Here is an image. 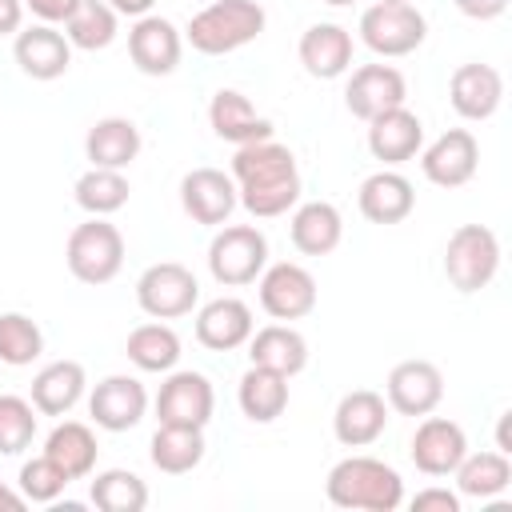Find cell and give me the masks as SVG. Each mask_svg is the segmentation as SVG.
I'll use <instances>...</instances> for the list:
<instances>
[{
    "label": "cell",
    "instance_id": "9a60e30c",
    "mask_svg": "<svg viewBox=\"0 0 512 512\" xmlns=\"http://www.w3.org/2000/svg\"><path fill=\"white\" fill-rule=\"evenodd\" d=\"M388 428V400L372 388H352L340 396L332 412V432L344 448H368Z\"/></svg>",
    "mask_w": 512,
    "mask_h": 512
},
{
    "label": "cell",
    "instance_id": "d6986e66",
    "mask_svg": "<svg viewBox=\"0 0 512 512\" xmlns=\"http://www.w3.org/2000/svg\"><path fill=\"white\" fill-rule=\"evenodd\" d=\"M448 100H452L456 116L488 120V116H496V108L504 100V76L492 64H460L448 80Z\"/></svg>",
    "mask_w": 512,
    "mask_h": 512
},
{
    "label": "cell",
    "instance_id": "681fc988",
    "mask_svg": "<svg viewBox=\"0 0 512 512\" xmlns=\"http://www.w3.org/2000/svg\"><path fill=\"white\" fill-rule=\"evenodd\" d=\"M388 4H412V0H388Z\"/></svg>",
    "mask_w": 512,
    "mask_h": 512
},
{
    "label": "cell",
    "instance_id": "8fae6325",
    "mask_svg": "<svg viewBox=\"0 0 512 512\" xmlns=\"http://www.w3.org/2000/svg\"><path fill=\"white\" fill-rule=\"evenodd\" d=\"M216 412V392L200 372H172L156 392V420L160 424H192L204 428Z\"/></svg>",
    "mask_w": 512,
    "mask_h": 512
},
{
    "label": "cell",
    "instance_id": "ab89813d",
    "mask_svg": "<svg viewBox=\"0 0 512 512\" xmlns=\"http://www.w3.org/2000/svg\"><path fill=\"white\" fill-rule=\"evenodd\" d=\"M36 436V408L24 396H0V456H20Z\"/></svg>",
    "mask_w": 512,
    "mask_h": 512
},
{
    "label": "cell",
    "instance_id": "4316f807",
    "mask_svg": "<svg viewBox=\"0 0 512 512\" xmlns=\"http://www.w3.org/2000/svg\"><path fill=\"white\" fill-rule=\"evenodd\" d=\"M84 152L92 160V168H116L124 172L136 156H140V128L124 116H104L88 128L84 136Z\"/></svg>",
    "mask_w": 512,
    "mask_h": 512
},
{
    "label": "cell",
    "instance_id": "ac0fdd59",
    "mask_svg": "<svg viewBox=\"0 0 512 512\" xmlns=\"http://www.w3.org/2000/svg\"><path fill=\"white\" fill-rule=\"evenodd\" d=\"M12 56H16L20 72L32 80H60L72 64V44L52 24H32V28L16 32Z\"/></svg>",
    "mask_w": 512,
    "mask_h": 512
},
{
    "label": "cell",
    "instance_id": "5bb4252c",
    "mask_svg": "<svg viewBox=\"0 0 512 512\" xmlns=\"http://www.w3.org/2000/svg\"><path fill=\"white\" fill-rule=\"evenodd\" d=\"M88 412L96 420V428L104 432H128L144 420L148 412V392L136 376H104L92 396H88Z\"/></svg>",
    "mask_w": 512,
    "mask_h": 512
},
{
    "label": "cell",
    "instance_id": "bcb514c9",
    "mask_svg": "<svg viewBox=\"0 0 512 512\" xmlns=\"http://www.w3.org/2000/svg\"><path fill=\"white\" fill-rule=\"evenodd\" d=\"M104 4H108L116 16H136V20H140V16H148V12H152V4H156V0H104Z\"/></svg>",
    "mask_w": 512,
    "mask_h": 512
},
{
    "label": "cell",
    "instance_id": "7c38bea8",
    "mask_svg": "<svg viewBox=\"0 0 512 512\" xmlns=\"http://www.w3.org/2000/svg\"><path fill=\"white\" fill-rule=\"evenodd\" d=\"M404 96H408V80H404V72L392 68V64H364V68L352 72V80H348V88H344L348 112H352L356 120H364V124H368L372 116L388 112V108H400Z\"/></svg>",
    "mask_w": 512,
    "mask_h": 512
},
{
    "label": "cell",
    "instance_id": "9c48e42d",
    "mask_svg": "<svg viewBox=\"0 0 512 512\" xmlns=\"http://www.w3.org/2000/svg\"><path fill=\"white\" fill-rule=\"evenodd\" d=\"M476 168H480V144L468 128L440 132L420 156V172L436 188H460L476 176Z\"/></svg>",
    "mask_w": 512,
    "mask_h": 512
},
{
    "label": "cell",
    "instance_id": "30bf717a",
    "mask_svg": "<svg viewBox=\"0 0 512 512\" xmlns=\"http://www.w3.org/2000/svg\"><path fill=\"white\" fill-rule=\"evenodd\" d=\"M240 196H236V180L232 172H220V168H192L184 180H180V208L196 220V224H228V216L236 212Z\"/></svg>",
    "mask_w": 512,
    "mask_h": 512
},
{
    "label": "cell",
    "instance_id": "d590c367",
    "mask_svg": "<svg viewBox=\"0 0 512 512\" xmlns=\"http://www.w3.org/2000/svg\"><path fill=\"white\" fill-rule=\"evenodd\" d=\"M88 500L100 512H144L148 508V484L128 468H108L92 480Z\"/></svg>",
    "mask_w": 512,
    "mask_h": 512
},
{
    "label": "cell",
    "instance_id": "e0dca14e",
    "mask_svg": "<svg viewBox=\"0 0 512 512\" xmlns=\"http://www.w3.org/2000/svg\"><path fill=\"white\" fill-rule=\"evenodd\" d=\"M464 452H468L464 428L444 416H428L412 436V464L424 476H452L456 464L464 460Z\"/></svg>",
    "mask_w": 512,
    "mask_h": 512
},
{
    "label": "cell",
    "instance_id": "d4e9b609",
    "mask_svg": "<svg viewBox=\"0 0 512 512\" xmlns=\"http://www.w3.org/2000/svg\"><path fill=\"white\" fill-rule=\"evenodd\" d=\"M84 364L76 360H52L32 376V408L40 416H68L84 396Z\"/></svg>",
    "mask_w": 512,
    "mask_h": 512
},
{
    "label": "cell",
    "instance_id": "7bdbcfd3",
    "mask_svg": "<svg viewBox=\"0 0 512 512\" xmlns=\"http://www.w3.org/2000/svg\"><path fill=\"white\" fill-rule=\"evenodd\" d=\"M44 24H64L68 20V12L76 8V0H24Z\"/></svg>",
    "mask_w": 512,
    "mask_h": 512
},
{
    "label": "cell",
    "instance_id": "f1b7e54d",
    "mask_svg": "<svg viewBox=\"0 0 512 512\" xmlns=\"http://www.w3.org/2000/svg\"><path fill=\"white\" fill-rule=\"evenodd\" d=\"M96 436H92V428L88 424H80V420H64V424H56L52 432H48V440H44V456L68 476V480H84V476H92V468H96Z\"/></svg>",
    "mask_w": 512,
    "mask_h": 512
},
{
    "label": "cell",
    "instance_id": "b9f144b4",
    "mask_svg": "<svg viewBox=\"0 0 512 512\" xmlns=\"http://www.w3.org/2000/svg\"><path fill=\"white\" fill-rule=\"evenodd\" d=\"M412 512H460V496L448 488H424L412 496Z\"/></svg>",
    "mask_w": 512,
    "mask_h": 512
},
{
    "label": "cell",
    "instance_id": "8d00e7d4",
    "mask_svg": "<svg viewBox=\"0 0 512 512\" xmlns=\"http://www.w3.org/2000/svg\"><path fill=\"white\" fill-rule=\"evenodd\" d=\"M128 180L124 172L116 168H88L80 180H76V204L88 212V216H112L128 204Z\"/></svg>",
    "mask_w": 512,
    "mask_h": 512
},
{
    "label": "cell",
    "instance_id": "277c9868",
    "mask_svg": "<svg viewBox=\"0 0 512 512\" xmlns=\"http://www.w3.org/2000/svg\"><path fill=\"white\" fill-rule=\"evenodd\" d=\"M268 268V240L252 224H224L208 244V272L224 288H244Z\"/></svg>",
    "mask_w": 512,
    "mask_h": 512
},
{
    "label": "cell",
    "instance_id": "7402d4cb",
    "mask_svg": "<svg viewBox=\"0 0 512 512\" xmlns=\"http://www.w3.org/2000/svg\"><path fill=\"white\" fill-rule=\"evenodd\" d=\"M424 144V124L416 112H408L404 104L400 108H388L380 116L368 120V152L384 164H404L420 152Z\"/></svg>",
    "mask_w": 512,
    "mask_h": 512
},
{
    "label": "cell",
    "instance_id": "4dcf8cb0",
    "mask_svg": "<svg viewBox=\"0 0 512 512\" xmlns=\"http://www.w3.org/2000/svg\"><path fill=\"white\" fill-rule=\"evenodd\" d=\"M152 464L168 476H184L204 460V428L192 424H160L152 436Z\"/></svg>",
    "mask_w": 512,
    "mask_h": 512
},
{
    "label": "cell",
    "instance_id": "484cf974",
    "mask_svg": "<svg viewBox=\"0 0 512 512\" xmlns=\"http://www.w3.org/2000/svg\"><path fill=\"white\" fill-rule=\"evenodd\" d=\"M288 236H292V248L296 252H304V256H328V252H336V244L344 236V220H340L336 204L308 200V204H300L292 212Z\"/></svg>",
    "mask_w": 512,
    "mask_h": 512
},
{
    "label": "cell",
    "instance_id": "5b68a950",
    "mask_svg": "<svg viewBox=\"0 0 512 512\" xmlns=\"http://www.w3.org/2000/svg\"><path fill=\"white\" fill-rule=\"evenodd\" d=\"M500 268V240L484 224H460L444 248V276L456 292H480Z\"/></svg>",
    "mask_w": 512,
    "mask_h": 512
},
{
    "label": "cell",
    "instance_id": "8992f818",
    "mask_svg": "<svg viewBox=\"0 0 512 512\" xmlns=\"http://www.w3.org/2000/svg\"><path fill=\"white\" fill-rule=\"evenodd\" d=\"M428 36V20L420 16L416 4H372L360 16V40L376 52V56H408L424 44Z\"/></svg>",
    "mask_w": 512,
    "mask_h": 512
},
{
    "label": "cell",
    "instance_id": "3957f363",
    "mask_svg": "<svg viewBox=\"0 0 512 512\" xmlns=\"http://www.w3.org/2000/svg\"><path fill=\"white\" fill-rule=\"evenodd\" d=\"M64 260H68V272L80 284H92V288L96 284H108L124 268V236L104 216H92V220H84V224L72 228L68 248H64Z\"/></svg>",
    "mask_w": 512,
    "mask_h": 512
},
{
    "label": "cell",
    "instance_id": "ffe728a7",
    "mask_svg": "<svg viewBox=\"0 0 512 512\" xmlns=\"http://www.w3.org/2000/svg\"><path fill=\"white\" fill-rule=\"evenodd\" d=\"M208 124H212V132L220 136V140H228V144H256V140H272V120L268 116H260L256 108H252V100L244 96V92H236V88H220L216 96H212V104H208Z\"/></svg>",
    "mask_w": 512,
    "mask_h": 512
},
{
    "label": "cell",
    "instance_id": "836d02e7",
    "mask_svg": "<svg viewBox=\"0 0 512 512\" xmlns=\"http://www.w3.org/2000/svg\"><path fill=\"white\" fill-rule=\"evenodd\" d=\"M64 36L72 48L100 52L116 40V12L104 0H76V8L64 20Z\"/></svg>",
    "mask_w": 512,
    "mask_h": 512
},
{
    "label": "cell",
    "instance_id": "f546056e",
    "mask_svg": "<svg viewBox=\"0 0 512 512\" xmlns=\"http://www.w3.org/2000/svg\"><path fill=\"white\" fill-rule=\"evenodd\" d=\"M236 400H240V412H244L252 424H272V420L284 416V408H288V376L252 364V368L240 376Z\"/></svg>",
    "mask_w": 512,
    "mask_h": 512
},
{
    "label": "cell",
    "instance_id": "74e56055",
    "mask_svg": "<svg viewBox=\"0 0 512 512\" xmlns=\"http://www.w3.org/2000/svg\"><path fill=\"white\" fill-rule=\"evenodd\" d=\"M44 352V332L24 312H0V364L24 368Z\"/></svg>",
    "mask_w": 512,
    "mask_h": 512
},
{
    "label": "cell",
    "instance_id": "4fadbf2b",
    "mask_svg": "<svg viewBox=\"0 0 512 512\" xmlns=\"http://www.w3.org/2000/svg\"><path fill=\"white\" fill-rule=\"evenodd\" d=\"M388 408L400 416H428L444 400V376L432 360H400L388 372Z\"/></svg>",
    "mask_w": 512,
    "mask_h": 512
},
{
    "label": "cell",
    "instance_id": "44dd1931",
    "mask_svg": "<svg viewBox=\"0 0 512 512\" xmlns=\"http://www.w3.org/2000/svg\"><path fill=\"white\" fill-rule=\"evenodd\" d=\"M252 308L236 296H220V300H208L200 312H196V340L208 348V352H232L240 344H248L252 336Z\"/></svg>",
    "mask_w": 512,
    "mask_h": 512
},
{
    "label": "cell",
    "instance_id": "f35d334b",
    "mask_svg": "<svg viewBox=\"0 0 512 512\" xmlns=\"http://www.w3.org/2000/svg\"><path fill=\"white\" fill-rule=\"evenodd\" d=\"M240 204L256 216V220H272V216H284L296 200H300V172L292 176H280V180H260V184H240L236 188Z\"/></svg>",
    "mask_w": 512,
    "mask_h": 512
},
{
    "label": "cell",
    "instance_id": "603a6c76",
    "mask_svg": "<svg viewBox=\"0 0 512 512\" xmlns=\"http://www.w3.org/2000/svg\"><path fill=\"white\" fill-rule=\"evenodd\" d=\"M356 204H360V216L368 224H400L416 208V192H412L408 176H400L392 168H380L360 184Z\"/></svg>",
    "mask_w": 512,
    "mask_h": 512
},
{
    "label": "cell",
    "instance_id": "52a82bcc",
    "mask_svg": "<svg viewBox=\"0 0 512 512\" xmlns=\"http://www.w3.org/2000/svg\"><path fill=\"white\" fill-rule=\"evenodd\" d=\"M200 300V284L196 276L176 264V260H160L152 268L140 272L136 280V304L144 316L152 320H176V316H188Z\"/></svg>",
    "mask_w": 512,
    "mask_h": 512
},
{
    "label": "cell",
    "instance_id": "7a4b0ae2",
    "mask_svg": "<svg viewBox=\"0 0 512 512\" xmlns=\"http://www.w3.org/2000/svg\"><path fill=\"white\" fill-rule=\"evenodd\" d=\"M260 32H264V8L256 0H216L200 8L184 28L188 44L204 56H228L252 44Z\"/></svg>",
    "mask_w": 512,
    "mask_h": 512
},
{
    "label": "cell",
    "instance_id": "c3c4849f",
    "mask_svg": "<svg viewBox=\"0 0 512 512\" xmlns=\"http://www.w3.org/2000/svg\"><path fill=\"white\" fill-rule=\"evenodd\" d=\"M324 4H332V8H344V4H356V0H324Z\"/></svg>",
    "mask_w": 512,
    "mask_h": 512
},
{
    "label": "cell",
    "instance_id": "83f0119b",
    "mask_svg": "<svg viewBox=\"0 0 512 512\" xmlns=\"http://www.w3.org/2000/svg\"><path fill=\"white\" fill-rule=\"evenodd\" d=\"M248 356H252V364L272 368V372L292 380L308 364V340L288 324H268V328L248 336Z\"/></svg>",
    "mask_w": 512,
    "mask_h": 512
},
{
    "label": "cell",
    "instance_id": "ba28073f",
    "mask_svg": "<svg viewBox=\"0 0 512 512\" xmlns=\"http://www.w3.org/2000/svg\"><path fill=\"white\" fill-rule=\"evenodd\" d=\"M260 308L272 320H304L316 308V280L304 264L280 260L260 272Z\"/></svg>",
    "mask_w": 512,
    "mask_h": 512
},
{
    "label": "cell",
    "instance_id": "f6af8a7d",
    "mask_svg": "<svg viewBox=\"0 0 512 512\" xmlns=\"http://www.w3.org/2000/svg\"><path fill=\"white\" fill-rule=\"evenodd\" d=\"M20 20H24V0H0V36L20 32Z\"/></svg>",
    "mask_w": 512,
    "mask_h": 512
},
{
    "label": "cell",
    "instance_id": "e575fe53",
    "mask_svg": "<svg viewBox=\"0 0 512 512\" xmlns=\"http://www.w3.org/2000/svg\"><path fill=\"white\" fill-rule=\"evenodd\" d=\"M124 352L140 372H172L180 360V336L168 324H140L132 328Z\"/></svg>",
    "mask_w": 512,
    "mask_h": 512
},
{
    "label": "cell",
    "instance_id": "1f68e13d",
    "mask_svg": "<svg viewBox=\"0 0 512 512\" xmlns=\"http://www.w3.org/2000/svg\"><path fill=\"white\" fill-rule=\"evenodd\" d=\"M296 172V156L288 144L276 140H256V144H240L232 156V180L240 184H260V180H280Z\"/></svg>",
    "mask_w": 512,
    "mask_h": 512
},
{
    "label": "cell",
    "instance_id": "7dc6e473",
    "mask_svg": "<svg viewBox=\"0 0 512 512\" xmlns=\"http://www.w3.org/2000/svg\"><path fill=\"white\" fill-rule=\"evenodd\" d=\"M24 504H28V500H24L20 492H12V488L0 480V512H20Z\"/></svg>",
    "mask_w": 512,
    "mask_h": 512
},
{
    "label": "cell",
    "instance_id": "ee69618b",
    "mask_svg": "<svg viewBox=\"0 0 512 512\" xmlns=\"http://www.w3.org/2000/svg\"><path fill=\"white\" fill-rule=\"evenodd\" d=\"M456 8L472 20H496V16H504L508 0H456Z\"/></svg>",
    "mask_w": 512,
    "mask_h": 512
},
{
    "label": "cell",
    "instance_id": "cb8c5ba5",
    "mask_svg": "<svg viewBox=\"0 0 512 512\" xmlns=\"http://www.w3.org/2000/svg\"><path fill=\"white\" fill-rule=\"evenodd\" d=\"M300 64L316 80H336L352 68V32L340 24H312L300 36Z\"/></svg>",
    "mask_w": 512,
    "mask_h": 512
},
{
    "label": "cell",
    "instance_id": "2e32d148",
    "mask_svg": "<svg viewBox=\"0 0 512 512\" xmlns=\"http://www.w3.org/2000/svg\"><path fill=\"white\" fill-rule=\"evenodd\" d=\"M180 52H184V40H180L176 24L164 20V16H152L148 12L128 32V56H132V64L144 76H168V72H176Z\"/></svg>",
    "mask_w": 512,
    "mask_h": 512
},
{
    "label": "cell",
    "instance_id": "d6a6232c",
    "mask_svg": "<svg viewBox=\"0 0 512 512\" xmlns=\"http://www.w3.org/2000/svg\"><path fill=\"white\" fill-rule=\"evenodd\" d=\"M456 484L472 500L500 496L512 484V460L504 452H464V460L456 464Z\"/></svg>",
    "mask_w": 512,
    "mask_h": 512
},
{
    "label": "cell",
    "instance_id": "60d3db41",
    "mask_svg": "<svg viewBox=\"0 0 512 512\" xmlns=\"http://www.w3.org/2000/svg\"><path fill=\"white\" fill-rule=\"evenodd\" d=\"M68 484H72V480H68L48 456H32V460H24V468H20V496H24L28 504H52Z\"/></svg>",
    "mask_w": 512,
    "mask_h": 512
},
{
    "label": "cell",
    "instance_id": "6da1fadb",
    "mask_svg": "<svg viewBox=\"0 0 512 512\" xmlns=\"http://www.w3.org/2000/svg\"><path fill=\"white\" fill-rule=\"evenodd\" d=\"M324 492L336 508L348 512H396L404 504L400 472L376 456H344L340 464H332Z\"/></svg>",
    "mask_w": 512,
    "mask_h": 512
}]
</instances>
